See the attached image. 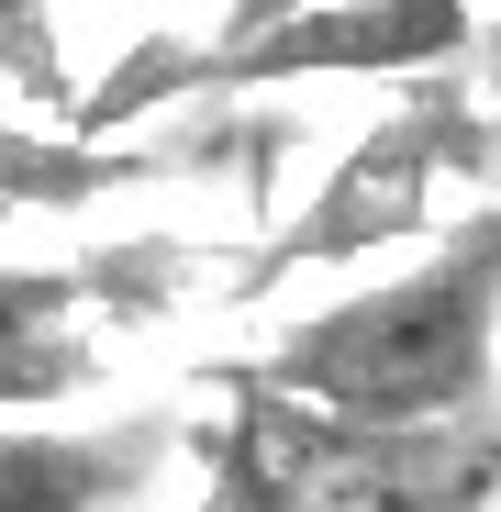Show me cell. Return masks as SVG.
<instances>
[{
  "mask_svg": "<svg viewBox=\"0 0 501 512\" xmlns=\"http://www.w3.org/2000/svg\"><path fill=\"white\" fill-rule=\"evenodd\" d=\"M490 145H501V123L468 101V90H412L390 123H368L357 145H346V167L312 190V212L257 256V279H290V268H346V256H368V245H390V234H424V212L446 201V190H479L490 201Z\"/></svg>",
  "mask_w": 501,
  "mask_h": 512,
  "instance_id": "277c9868",
  "label": "cell"
},
{
  "mask_svg": "<svg viewBox=\"0 0 501 512\" xmlns=\"http://www.w3.org/2000/svg\"><path fill=\"white\" fill-rule=\"evenodd\" d=\"M268 401L346 423V435H446L501 412V190L468 201L435 256L368 279L334 312H301L245 368Z\"/></svg>",
  "mask_w": 501,
  "mask_h": 512,
  "instance_id": "6da1fadb",
  "label": "cell"
},
{
  "mask_svg": "<svg viewBox=\"0 0 501 512\" xmlns=\"http://www.w3.org/2000/svg\"><path fill=\"white\" fill-rule=\"evenodd\" d=\"M223 435L245 446L279 512H501V412L446 435H346L245 379Z\"/></svg>",
  "mask_w": 501,
  "mask_h": 512,
  "instance_id": "3957f363",
  "label": "cell"
},
{
  "mask_svg": "<svg viewBox=\"0 0 501 512\" xmlns=\"http://www.w3.org/2000/svg\"><path fill=\"white\" fill-rule=\"evenodd\" d=\"M101 368L90 279L67 268H0V401H67Z\"/></svg>",
  "mask_w": 501,
  "mask_h": 512,
  "instance_id": "8992f818",
  "label": "cell"
},
{
  "mask_svg": "<svg viewBox=\"0 0 501 512\" xmlns=\"http://www.w3.org/2000/svg\"><path fill=\"white\" fill-rule=\"evenodd\" d=\"M156 457L167 423H0V512H112Z\"/></svg>",
  "mask_w": 501,
  "mask_h": 512,
  "instance_id": "5b68a950",
  "label": "cell"
},
{
  "mask_svg": "<svg viewBox=\"0 0 501 512\" xmlns=\"http://www.w3.org/2000/svg\"><path fill=\"white\" fill-rule=\"evenodd\" d=\"M479 34V12L446 0H346V12H245L212 45H134L112 67V90L90 101V123L190 101V90H268V78H334V67H379V78H435L457 45Z\"/></svg>",
  "mask_w": 501,
  "mask_h": 512,
  "instance_id": "7a4b0ae2",
  "label": "cell"
}]
</instances>
